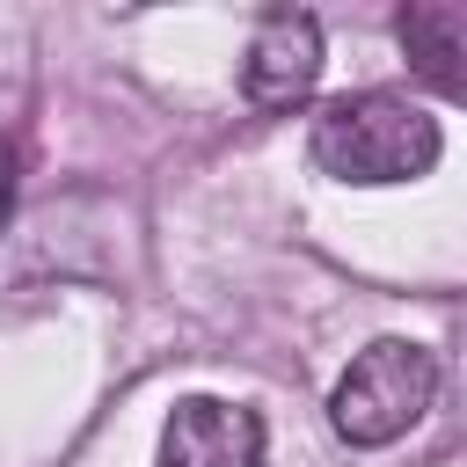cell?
<instances>
[{"label": "cell", "instance_id": "6da1fadb", "mask_svg": "<svg viewBox=\"0 0 467 467\" xmlns=\"http://www.w3.org/2000/svg\"><path fill=\"white\" fill-rule=\"evenodd\" d=\"M445 153V131L423 102L409 95H336L321 117H314V161L321 175L336 182H358V190H387V182H416L431 175Z\"/></svg>", "mask_w": 467, "mask_h": 467}, {"label": "cell", "instance_id": "7a4b0ae2", "mask_svg": "<svg viewBox=\"0 0 467 467\" xmlns=\"http://www.w3.org/2000/svg\"><path fill=\"white\" fill-rule=\"evenodd\" d=\"M431 394H438V358L423 350V343H409V336H379V343H365L358 358H350V372L336 379V394H328V423H336V438L343 445H394L423 409H431Z\"/></svg>", "mask_w": 467, "mask_h": 467}, {"label": "cell", "instance_id": "3957f363", "mask_svg": "<svg viewBox=\"0 0 467 467\" xmlns=\"http://www.w3.org/2000/svg\"><path fill=\"white\" fill-rule=\"evenodd\" d=\"M321 80V22L306 7H270L241 51V95L255 109H299Z\"/></svg>", "mask_w": 467, "mask_h": 467}, {"label": "cell", "instance_id": "277c9868", "mask_svg": "<svg viewBox=\"0 0 467 467\" xmlns=\"http://www.w3.org/2000/svg\"><path fill=\"white\" fill-rule=\"evenodd\" d=\"M161 467H263V416L248 401L182 394L161 423Z\"/></svg>", "mask_w": 467, "mask_h": 467}, {"label": "cell", "instance_id": "5b68a950", "mask_svg": "<svg viewBox=\"0 0 467 467\" xmlns=\"http://www.w3.org/2000/svg\"><path fill=\"white\" fill-rule=\"evenodd\" d=\"M401 51L416 58V73H431L445 95H460V7H438V0H423V7H401Z\"/></svg>", "mask_w": 467, "mask_h": 467}, {"label": "cell", "instance_id": "8992f818", "mask_svg": "<svg viewBox=\"0 0 467 467\" xmlns=\"http://www.w3.org/2000/svg\"><path fill=\"white\" fill-rule=\"evenodd\" d=\"M7 168H15V161L0 153V212H7V197H15V175H7Z\"/></svg>", "mask_w": 467, "mask_h": 467}]
</instances>
